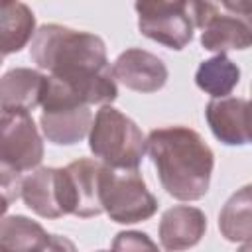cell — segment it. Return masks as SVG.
Wrapping results in <instances>:
<instances>
[{"label": "cell", "instance_id": "cell-1", "mask_svg": "<svg viewBox=\"0 0 252 252\" xmlns=\"http://www.w3.org/2000/svg\"><path fill=\"white\" fill-rule=\"evenodd\" d=\"M30 57L39 69L49 71V77L65 83L87 106H106L118 96L106 45L94 33L45 24L32 39Z\"/></svg>", "mask_w": 252, "mask_h": 252}, {"label": "cell", "instance_id": "cell-2", "mask_svg": "<svg viewBox=\"0 0 252 252\" xmlns=\"http://www.w3.org/2000/svg\"><path fill=\"white\" fill-rule=\"evenodd\" d=\"M148 154L158 169L161 187L171 197L197 201L207 195L215 156L199 132L187 126L152 130L148 134Z\"/></svg>", "mask_w": 252, "mask_h": 252}, {"label": "cell", "instance_id": "cell-3", "mask_svg": "<svg viewBox=\"0 0 252 252\" xmlns=\"http://www.w3.org/2000/svg\"><path fill=\"white\" fill-rule=\"evenodd\" d=\"M89 150L112 169H138L148 152V138H144L132 118L106 104L94 114Z\"/></svg>", "mask_w": 252, "mask_h": 252}, {"label": "cell", "instance_id": "cell-4", "mask_svg": "<svg viewBox=\"0 0 252 252\" xmlns=\"http://www.w3.org/2000/svg\"><path fill=\"white\" fill-rule=\"evenodd\" d=\"M100 203L104 213L120 224L148 220L158 211V199L148 191L138 169H112L102 163Z\"/></svg>", "mask_w": 252, "mask_h": 252}, {"label": "cell", "instance_id": "cell-5", "mask_svg": "<svg viewBox=\"0 0 252 252\" xmlns=\"http://www.w3.org/2000/svg\"><path fill=\"white\" fill-rule=\"evenodd\" d=\"M134 8L142 35L177 51L193 39L195 22L189 2H136Z\"/></svg>", "mask_w": 252, "mask_h": 252}, {"label": "cell", "instance_id": "cell-6", "mask_svg": "<svg viewBox=\"0 0 252 252\" xmlns=\"http://www.w3.org/2000/svg\"><path fill=\"white\" fill-rule=\"evenodd\" d=\"M2 167L22 173L33 169L43 159V142L30 112L2 110Z\"/></svg>", "mask_w": 252, "mask_h": 252}, {"label": "cell", "instance_id": "cell-7", "mask_svg": "<svg viewBox=\"0 0 252 252\" xmlns=\"http://www.w3.org/2000/svg\"><path fill=\"white\" fill-rule=\"evenodd\" d=\"M100 169L102 163L89 158H81L59 169L61 207L65 215L91 219L104 211L100 203Z\"/></svg>", "mask_w": 252, "mask_h": 252}, {"label": "cell", "instance_id": "cell-8", "mask_svg": "<svg viewBox=\"0 0 252 252\" xmlns=\"http://www.w3.org/2000/svg\"><path fill=\"white\" fill-rule=\"evenodd\" d=\"M215 138L226 146L252 142V102L238 96L213 98L205 108Z\"/></svg>", "mask_w": 252, "mask_h": 252}, {"label": "cell", "instance_id": "cell-9", "mask_svg": "<svg viewBox=\"0 0 252 252\" xmlns=\"http://www.w3.org/2000/svg\"><path fill=\"white\" fill-rule=\"evenodd\" d=\"M112 75L126 89L136 93H156L167 83L165 63L140 47H130L122 51L112 63Z\"/></svg>", "mask_w": 252, "mask_h": 252}, {"label": "cell", "instance_id": "cell-10", "mask_svg": "<svg viewBox=\"0 0 252 252\" xmlns=\"http://www.w3.org/2000/svg\"><path fill=\"white\" fill-rule=\"evenodd\" d=\"M93 112L89 106L77 104H49L41 106L39 126L47 142L57 146H73L81 142L93 126Z\"/></svg>", "mask_w": 252, "mask_h": 252}, {"label": "cell", "instance_id": "cell-11", "mask_svg": "<svg viewBox=\"0 0 252 252\" xmlns=\"http://www.w3.org/2000/svg\"><path fill=\"white\" fill-rule=\"evenodd\" d=\"M207 230V217L201 209L189 205H175L161 215L159 242L169 252L193 248L201 242Z\"/></svg>", "mask_w": 252, "mask_h": 252}, {"label": "cell", "instance_id": "cell-12", "mask_svg": "<svg viewBox=\"0 0 252 252\" xmlns=\"http://www.w3.org/2000/svg\"><path fill=\"white\" fill-rule=\"evenodd\" d=\"M201 45L207 51H217V55L228 49H248L252 47V26L234 14H220L219 6L203 24Z\"/></svg>", "mask_w": 252, "mask_h": 252}, {"label": "cell", "instance_id": "cell-13", "mask_svg": "<svg viewBox=\"0 0 252 252\" xmlns=\"http://www.w3.org/2000/svg\"><path fill=\"white\" fill-rule=\"evenodd\" d=\"M22 199L30 211L43 219L63 217L61 191H59V169L37 167L22 181Z\"/></svg>", "mask_w": 252, "mask_h": 252}, {"label": "cell", "instance_id": "cell-14", "mask_svg": "<svg viewBox=\"0 0 252 252\" xmlns=\"http://www.w3.org/2000/svg\"><path fill=\"white\" fill-rule=\"evenodd\" d=\"M47 77L39 71L16 67L4 73L0 81V106L2 110H22L30 112L41 104L43 89Z\"/></svg>", "mask_w": 252, "mask_h": 252}, {"label": "cell", "instance_id": "cell-15", "mask_svg": "<svg viewBox=\"0 0 252 252\" xmlns=\"http://www.w3.org/2000/svg\"><path fill=\"white\" fill-rule=\"evenodd\" d=\"M51 234L41 224L24 217L8 215L0 222V250L2 252H41Z\"/></svg>", "mask_w": 252, "mask_h": 252}, {"label": "cell", "instance_id": "cell-16", "mask_svg": "<svg viewBox=\"0 0 252 252\" xmlns=\"http://www.w3.org/2000/svg\"><path fill=\"white\" fill-rule=\"evenodd\" d=\"M219 228L228 242L252 240V183L240 187L222 205Z\"/></svg>", "mask_w": 252, "mask_h": 252}, {"label": "cell", "instance_id": "cell-17", "mask_svg": "<svg viewBox=\"0 0 252 252\" xmlns=\"http://www.w3.org/2000/svg\"><path fill=\"white\" fill-rule=\"evenodd\" d=\"M35 33L33 12L22 2H4L0 10V35L2 55H10L26 47Z\"/></svg>", "mask_w": 252, "mask_h": 252}, {"label": "cell", "instance_id": "cell-18", "mask_svg": "<svg viewBox=\"0 0 252 252\" xmlns=\"http://www.w3.org/2000/svg\"><path fill=\"white\" fill-rule=\"evenodd\" d=\"M240 81V69L224 53L203 61L195 73V83L213 98H224Z\"/></svg>", "mask_w": 252, "mask_h": 252}, {"label": "cell", "instance_id": "cell-19", "mask_svg": "<svg viewBox=\"0 0 252 252\" xmlns=\"http://www.w3.org/2000/svg\"><path fill=\"white\" fill-rule=\"evenodd\" d=\"M112 252H159V250L146 232L124 230L114 236Z\"/></svg>", "mask_w": 252, "mask_h": 252}, {"label": "cell", "instance_id": "cell-20", "mask_svg": "<svg viewBox=\"0 0 252 252\" xmlns=\"http://www.w3.org/2000/svg\"><path fill=\"white\" fill-rule=\"evenodd\" d=\"M22 177L16 171L2 167V195H4V211L10 207L12 201L22 197Z\"/></svg>", "mask_w": 252, "mask_h": 252}, {"label": "cell", "instance_id": "cell-21", "mask_svg": "<svg viewBox=\"0 0 252 252\" xmlns=\"http://www.w3.org/2000/svg\"><path fill=\"white\" fill-rule=\"evenodd\" d=\"M220 6H222L224 10H228L230 14H234V16H240L242 20H246V22L252 26V0H240V2L224 0Z\"/></svg>", "mask_w": 252, "mask_h": 252}, {"label": "cell", "instance_id": "cell-22", "mask_svg": "<svg viewBox=\"0 0 252 252\" xmlns=\"http://www.w3.org/2000/svg\"><path fill=\"white\" fill-rule=\"evenodd\" d=\"M41 252H77V248H75V244H73L67 236L51 234L47 246H45Z\"/></svg>", "mask_w": 252, "mask_h": 252}, {"label": "cell", "instance_id": "cell-23", "mask_svg": "<svg viewBox=\"0 0 252 252\" xmlns=\"http://www.w3.org/2000/svg\"><path fill=\"white\" fill-rule=\"evenodd\" d=\"M236 252H252V240H248L246 244H242V246H240Z\"/></svg>", "mask_w": 252, "mask_h": 252}, {"label": "cell", "instance_id": "cell-24", "mask_svg": "<svg viewBox=\"0 0 252 252\" xmlns=\"http://www.w3.org/2000/svg\"><path fill=\"white\" fill-rule=\"evenodd\" d=\"M96 252H106V250H96Z\"/></svg>", "mask_w": 252, "mask_h": 252}, {"label": "cell", "instance_id": "cell-25", "mask_svg": "<svg viewBox=\"0 0 252 252\" xmlns=\"http://www.w3.org/2000/svg\"><path fill=\"white\" fill-rule=\"evenodd\" d=\"M0 252H2V250H0Z\"/></svg>", "mask_w": 252, "mask_h": 252}, {"label": "cell", "instance_id": "cell-26", "mask_svg": "<svg viewBox=\"0 0 252 252\" xmlns=\"http://www.w3.org/2000/svg\"><path fill=\"white\" fill-rule=\"evenodd\" d=\"M250 102H252V100H250Z\"/></svg>", "mask_w": 252, "mask_h": 252}]
</instances>
